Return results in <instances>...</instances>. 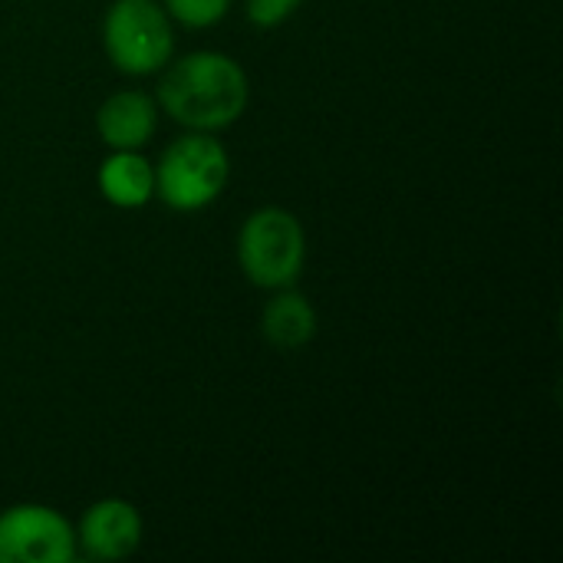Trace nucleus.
<instances>
[{"mask_svg":"<svg viewBox=\"0 0 563 563\" xmlns=\"http://www.w3.org/2000/svg\"><path fill=\"white\" fill-rule=\"evenodd\" d=\"M96 132L109 148H142L158 132V102L139 89H119L96 109Z\"/></svg>","mask_w":563,"mask_h":563,"instance_id":"0eeeda50","label":"nucleus"},{"mask_svg":"<svg viewBox=\"0 0 563 563\" xmlns=\"http://www.w3.org/2000/svg\"><path fill=\"white\" fill-rule=\"evenodd\" d=\"M238 264L254 287H294L307 264V231L287 208H257L238 231Z\"/></svg>","mask_w":563,"mask_h":563,"instance_id":"7ed1b4c3","label":"nucleus"},{"mask_svg":"<svg viewBox=\"0 0 563 563\" xmlns=\"http://www.w3.org/2000/svg\"><path fill=\"white\" fill-rule=\"evenodd\" d=\"M172 20H178L188 30H208L221 23L231 10V0H165L162 3Z\"/></svg>","mask_w":563,"mask_h":563,"instance_id":"9d476101","label":"nucleus"},{"mask_svg":"<svg viewBox=\"0 0 563 563\" xmlns=\"http://www.w3.org/2000/svg\"><path fill=\"white\" fill-rule=\"evenodd\" d=\"M261 333H264V340L274 350L297 353V350H303L317 336V310H313V303L303 294L284 287V290H277L264 303V310H261Z\"/></svg>","mask_w":563,"mask_h":563,"instance_id":"1a4fd4ad","label":"nucleus"},{"mask_svg":"<svg viewBox=\"0 0 563 563\" xmlns=\"http://www.w3.org/2000/svg\"><path fill=\"white\" fill-rule=\"evenodd\" d=\"M303 0H247V20L257 26V30H274L280 23H287L297 10H300Z\"/></svg>","mask_w":563,"mask_h":563,"instance_id":"9b49d317","label":"nucleus"},{"mask_svg":"<svg viewBox=\"0 0 563 563\" xmlns=\"http://www.w3.org/2000/svg\"><path fill=\"white\" fill-rule=\"evenodd\" d=\"M155 102L191 132H221L244 115L251 102V79L234 56L195 49L175 63L168 59Z\"/></svg>","mask_w":563,"mask_h":563,"instance_id":"f257e3e1","label":"nucleus"},{"mask_svg":"<svg viewBox=\"0 0 563 563\" xmlns=\"http://www.w3.org/2000/svg\"><path fill=\"white\" fill-rule=\"evenodd\" d=\"M231 178V155L214 132H188L175 139L155 165V198L172 211L191 214L221 198Z\"/></svg>","mask_w":563,"mask_h":563,"instance_id":"f03ea898","label":"nucleus"},{"mask_svg":"<svg viewBox=\"0 0 563 563\" xmlns=\"http://www.w3.org/2000/svg\"><path fill=\"white\" fill-rule=\"evenodd\" d=\"M145 534L142 515L125 498H102L89 505L76 525V551L89 561H125L139 551Z\"/></svg>","mask_w":563,"mask_h":563,"instance_id":"423d86ee","label":"nucleus"},{"mask_svg":"<svg viewBox=\"0 0 563 563\" xmlns=\"http://www.w3.org/2000/svg\"><path fill=\"white\" fill-rule=\"evenodd\" d=\"M102 46L125 76L162 73L175 53L172 16L158 0H112L102 16Z\"/></svg>","mask_w":563,"mask_h":563,"instance_id":"20e7f679","label":"nucleus"},{"mask_svg":"<svg viewBox=\"0 0 563 563\" xmlns=\"http://www.w3.org/2000/svg\"><path fill=\"white\" fill-rule=\"evenodd\" d=\"M76 528L49 505H10L0 511V563H73Z\"/></svg>","mask_w":563,"mask_h":563,"instance_id":"39448f33","label":"nucleus"},{"mask_svg":"<svg viewBox=\"0 0 563 563\" xmlns=\"http://www.w3.org/2000/svg\"><path fill=\"white\" fill-rule=\"evenodd\" d=\"M96 185L102 198L122 211L145 208L155 198V165L142 155V148H109Z\"/></svg>","mask_w":563,"mask_h":563,"instance_id":"6e6552de","label":"nucleus"}]
</instances>
